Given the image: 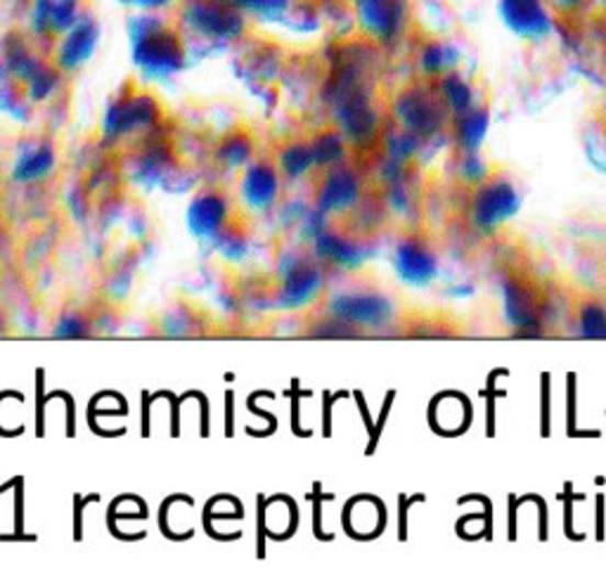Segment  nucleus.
<instances>
[{"label": "nucleus", "mask_w": 606, "mask_h": 587, "mask_svg": "<svg viewBox=\"0 0 606 587\" xmlns=\"http://www.w3.org/2000/svg\"><path fill=\"white\" fill-rule=\"evenodd\" d=\"M183 14L197 34L216 41L235 38L245 29L242 10L231 3H223V0H188Z\"/></svg>", "instance_id": "nucleus-1"}, {"label": "nucleus", "mask_w": 606, "mask_h": 587, "mask_svg": "<svg viewBox=\"0 0 606 587\" xmlns=\"http://www.w3.org/2000/svg\"><path fill=\"white\" fill-rule=\"evenodd\" d=\"M135 59L145 71L169 74L183 65V43L166 26H145L135 41Z\"/></svg>", "instance_id": "nucleus-2"}, {"label": "nucleus", "mask_w": 606, "mask_h": 587, "mask_svg": "<svg viewBox=\"0 0 606 587\" xmlns=\"http://www.w3.org/2000/svg\"><path fill=\"white\" fill-rule=\"evenodd\" d=\"M396 114L403 122V126L417 133V135H429L441 128V122L446 116V102L441 93H431L427 88H411L399 98Z\"/></svg>", "instance_id": "nucleus-3"}, {"label": "nucleus", "mask_w": 606, "mask_h": 587, "mask_svg": "<svg viewBox=\"0 0 606 587\" xmlns=\"http://www.w3.org/2000/svg\"><path fill=\"white\" fill-rule=\"evenodd\" d=\"M500 18L521 38H542L552 32V18L542 0H500Z\"/></svg>", "instance_id": "nucleus-4"}, {"label": "nucleus", "mask_w": 606, "mask_h": 587, "mask_svg": "<svg viewBox=\"0 0 606 587\" xmlns=\"http://www.w3.org/2000/svg\"><path fill=\"white\" fill-rule=\"evenodd\" d=\"M356 10L362 29L379 41H391L401 32L403 0H356Z\"/></svg>", "instance_id": "nucleus-5"}, {"label": "nucleus", "mask_w": 606, "mask_h": 587, "mask_svg": "<svg viewBox=\"0 0 606 587\" xmlns=\"http://www.w3.org/2000/svg\"><path fill=\"white\" fill-rule=\"evenodd\" d=\"M159 118V104L152 95L135 93L121 98L108 114V131L112 135L128 133L133 128L152 126Z\"/></svg>", "instance_id": "nucleus-6"}, {"label": "nucleus", "mask_w": 606, "mask_h": 587, "mask_svg": "<svg viewBox=\"0 0 606 587\" xmlns=\"http://www.w3.org/2000/svg\"><path fill=\"white\" fill-rule=\"evenodd\" d=\"M98 24L93 20H79L69 32L65 34L63 45H59L57 53V67L71 71L76 67H81L86 59L93 55L96 45H98Z\"/></svg>", "instance_id": "nucleus-7"}, {"label": "nucleus", "mask_w": 606, "mask_h": 587, "mask_svg": "<svg viewBox=\"0 0 606 587\" xmlns=\"http://www.w3.org/2000/svg\"><path fill=\"white\" fill-rule=\"evenodd\" d=\"M280 180L276 163L256 161L242 178V197L249 202L251 208H266L278 197Z\"/></svg>", "instance_id": "nucleus-8"}, {"label": "nucleus", "mask_w": 606, "mask_h": 587, "mask_svg": "<svg viewBox=\"0 0 606 587\" xmlns=\"http://www.w3.org/2000/svg\"><path fill=\"white\" fill-rule=\"evenodd\" d=\"M79 22V0H36L34 26L38 34H67Z\"/></svg>", "instance_id": "nucleus-9"}, {"label": "nucleus", "mask_w": 606, "mask_h": 587, "mask_svg": "<svg viewBox=\"0 0 606 587\" xmlns=\"http://www.w3.org/2000/svg\"><path fill=\"white\" fill-rule=\"evenodd\" d=\"M360 192V183L354 171L348 169H332L325 178V183L317 192V202L327 214H341L344 208L351 206Z\"/></svg>", "instance_id": "nucleus-10"}, {"label": "nucleus", "mask_w": 606, "mask_h": 587, "mask_svg": "<svg viewBox=\"0 0 606 587\" xmlns=\"http://www.w3.org/2000/svg\"><path fill=\"white\" fill-rule=\"evenodd\" d=\"M227 202L218 190H204L190 208V223L194 233L214 235L225 228Z\"/></svg>", "instance_id": "nucleus-11"}, {"label": "nucleus", "mask_w": 606, "mask_h": 587, "mask_svg": "<svg viewBox=\"0 0 606 587\" xmlns=\"http://www.w3.org/2000/svg\"><path fill=\"white\" fill-rule=\"evenodd\" d=\"M399 268L407 280L419 282L434 273V256L417 239H407L399 247Z\"/></svg>", "instance_id": "nucleus-12"}, {"label": "nucleus", "mask_w": 606, "mask_h": 587, "mask_svg": "<svg viewBox=\"0 0 606 587\" xmlns=\"http://www.w3.org/2000/svg\"><path fill=\"white\" fill-rule=\"evenodd\" d=\"M317 287H321V278H317L315 268L313 266H296L292 270V275L287 278L282 292H284L287 304L296 308L299 304H303V301H308Z\"/></svg>", "instance_id": "nucleus-13"}, {"label": "nucleus", "mask_w": 606, "mask_h": 587, "mask_svg": "<svg viewBox=\"0 0 606 587\" xmlns=\"http://www.w3.org/2000/svg\"><path fill=\"white\" fill-rule=\"evenodd\" d=\"M311 149H313V159L321 167H337V163L344 159V133L339 131H321L311 138Z\"/></svg>", "instance_id": "nucleus-14"}, {"label": "nucleus", "mask_w": 606, "mask_h": 587, "mask_svg": "<svg viewBox=\"0 0 606 587\" xmlns=\"http://www.w3.org/2000/svg\"><path fill=\"white\" fill-rule=\"evenodd\" d=\"M53 167H55L53 147L50 145H38V147L32 149V153L22 155L14 176H18L20 180H29V183H32V180H38L45 173H50Z\"/></svg>", "instance_id": "nucleus-15"}, {"label": "nucleus", "mask_w": 606, "mask_h": 587, "mask_svg": "<svg viewBox=\"0 0 606 587\" xmlns=\"http://www.w3.org/2000/svg\"><path fill=\"white\" fill-rule=\"evenodd\" d=\"M313 167H315V159H313L311 140L308 143H303V140L290 143L280 153V169L284 171V176L301 178V176H306Z\"/></svg>", "instance_id": "nucleus-16"}, {"label": "nucleus", "mask_w": 606, "mask_h": 587, "mask_svg": "<svg viewBox=\"0 0 606 587\" xmlns=\"http://www.w3.org/2000/svg\"><path fill=\"white\" fill-rule=\"evenodd\" d=\"M251 149H254V143H251L249 135L231 133L221 140V145L216 149V157L225 163V167L235 169V167H242V163H247L251 159Z\"/></svg>", "instance_id": "nucleus-17"}, {"label": "nucleus", "mask_w": 606, "mask_h": 587, "mask_svg": "<svg viewBox=\"0 0 606 587\" xmlns=\"http://www.w3.org/2000/svg\"><path fill=\"white\" fill-rule=\"evenodd\" d=\"M8 67L10 71L14 74V77H20V79H29L32 77V74L36 71V67L41 65L38 59L32 55V48H29L26 41L20 38V36H12L8 41Z\"/></svg>", "instance_id": "nucleus-18"}, {"label": "nucleus", "mask_w": 606, "mask_h": 587, "mask_svg": "<svg viewBox=\"0 0 606 587\" xmlns=\"http://www.w3.org/2000/svg\"><path fill=\"white\" fill-rule=\"evenodd\" d=\"M444 102L454 114H462L467 110H472V88H469L467 81H462L458 74H448V77L441 81V88H438Z\"/></svg>", "instance_id": "nucleus-19"}, {"label": "nucleus", "mask_w": 606, "mask_h": 587, "mask_svg": "<svg viewBox=\"0 0 606 587\" xmlns=\"http://www.w3.org/2000/svg\"><path fill=\"white\" fill-rule=\"evenodd\" d=\"M486 126H489V114L483 110H467L460 114V126H458V133H460V140L467 143L469 147H474L481 138L483 133H486Z\"/></svg>", "instance_id": "nucleus-20"}, {"label": "nucleus", "mask_w": 606, "mask_h": 587, "mask_svg": "<svg viewBox=\"0 0 606 587\" xmlns=\"http://www.w3.org/2000/svg\"><path fill=\"white\" fill-rule=\"evenodd\" d=\"M59 83V69L48 67V65H38L32 77L26 79L29 93H32L34 100H45Z\"/></svg>", "instance_id": "nucleus-21"}, {"label": "nucleus", "mask_w": 606, "mask_h": 587, "mask_svg": "<svg viewBox=\"0 0 606 587\" xmlns=\"http://www.w3.org/2000/svg\"><path fill=\"white\" fill-rule=\"evenodd\" d=\"M454 57H458V53L452 48H446L441 43H431L429 48H424L422 53V67L429 74H444L448 67H452Z\"/></svg>", "instance_id": "nucleus-22"}, {"label": "nucleus", "mask_w": 606, "mask_h": 587, "mask_svg": "<svg viewBox=\"0 0 606 587\" xmlns=\"http://www.w3.org/2000/svg\"><path fill=\"white\" fill-rule=\"evenodd\" d=\"M223 3H231L237 10H254L266 14H276L287 8V0H223Z\"/></svg>", "instance_id": "nucleus-23"}, {"label": "nucleus", "mask_w": 606, "mask_h": 587, "mask_svg": "<svg viewBox=\"0 0 606 587\" xmlns=\"http://www.w3.org/2000/svg\"><path fill=\"white\" fill-rule=\"evenodd\" d=\"M135 3L143 5V8H159V5L169 3V0H135Z\"/></svg>", "instance_id": "nucleus-24"}, {"label": "nucleus", "mask_w": 606, "mask_h": 587, "mask_svg": "<svg viewBox=\"0 0 606 587\" xmlns=\"http://www.w3.org/2000/svg\"><path fill=\"white\" fill-rule=\"evenodd\" d=\"M559 3H562L564 8H573V5H579L581 0H559Z\"/></svg>", "instance_id": "nucleus-25"}, {"label": "nucleus", "mask_w": 606, "mask_h": 587, "mask_svg": "<svg viewBox=\"0 0 606 587\" xmlns=\"http://www.w3.org/2000/svg\"><path fill=\"white\" fill-rule=\"evenodd\" d=\"M0 247H3V233H0ZM0 251H3V249H0Z\"/></svg>", "instance_id": "nucleus-26"}, {"label": "nucleus", "mask_w": 606, "mask_h": 587, "mask_svg": "<svg viewBox=\"0 0 606 587\" xmlns=\"http://www.w3.org/2000/svg\"><path fill=\"white\" fill-rule=\"evenodd\" d=\"M602 3H604V5H606V0H602Z\"/></svg>", "instance_id": "nucleus-27"}]
</instances>
